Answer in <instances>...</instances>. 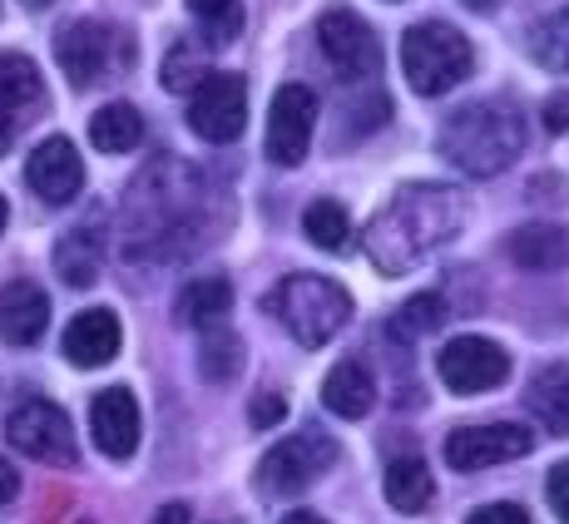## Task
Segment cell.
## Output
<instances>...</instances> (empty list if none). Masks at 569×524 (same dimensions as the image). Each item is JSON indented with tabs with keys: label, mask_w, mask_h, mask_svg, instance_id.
Here are the masks:
<instances>
[{
	"label": "cell",
	"mask_w": 569,
	"mask_h": 524,
	"mask_svg": "<svg viewBox=\"0 0 569 524\" xmlns=\"http://www.w3.org/2000/svg\"><path fill=\"white\" fill-rule=\"evenodd\" d=\"M466 223V203L456 189L441 183H407L377 209L367 223V258L377 262V272L397 278V272L416 268L421 258H431L436 248H446Z\"/></svg>",
	"instance_id": "cell-1"
},
{
	"label": "cell",
	"mask_w": 569,
	"mask_h": 524,
	"mask_svg": "<svg viewBox=\"0 0 569 524\" xmlns=\"http://www.w3.org/2000/svg\"><path fill=\"white\" fill-rule=\"evenodd\" d=\"M441 154L470 179H496L525 154V114L510 100L461 104L441 129Z\"/></svg>",
	"instance_id": "cell-2"
},
{
	"label": "cell",
	"mask_w": 569,
	"mask_h": 524,
	"mask_svg": "<svg viewBox=\"0 0 569 524\" xmlns=\"http://www.w3.org/2000/svg\"><path fill=\"white\" fill-rule=\"evenodd\" d=\"M268 312L288 326L298 346H327L347 322H352V298L342 282L317 278V272H292L268 292Z\"/></svg>",
	"instance_id": "cell-3"
},
{
	"label": "cell",
	"mask_w": 569,
	"mask_h": 524,
	"mask_svg": "<svg viewBox=\"0 0 569 524\" xmlns=\"http://www.w3.org/2000/svg\"><path fill=\"white\" fill-rule=\"evenodd\" d=\"M470 64H476V50H470V40L456 26H446V20H421V26H411L407 36H401V70H407L411 90L426 94V100L456 90L470 74Z\"/></svg>",
	"instance_id": "cell-4"
},
{
	"label": "cell",
	"mask_w": 569,
	"mask_h": 524,
	"mask_svg": "<svg viewBox=\"0 0 569 524\" xmlns=\"http://www.w3.org/2000/svg\"><path fill=\"white\" fill-rule=\"evenodd\" d=\"M54 60L70 74V84H100L109 80V70L134 60V46L119 40V30H109L104 20H70V26L54 36Z\"/></svg>",
	"instance_id": "cell-5"
},
{
	"label": "cell",
	"mask_w": 569,
	"mask_h": 524,
	"mask_svg": "<svg viewBox=\"0 0 569 524\" xmlns=\"http://www.w3.org/2000/svg\"><path fill=\"white\" fill-rule=\"evenodd\" d=\"M337 461V441L322 431H298L288 441H278L258 461V490L262 495H302L308 485L327 475V465Z\"/></svg>",
	"instance_id": "cell-6"
},
{
	"label": "cell",
	"mask_w": 569,
	"mask_h": 524,
	"mask_svg": "<svg viewBox=\"0 0 569 524\" xmlns=\"http://www.w3.org/2000/svg\"><path fill=\"white\" fill-rule=\"evenodd\" d=\"M6 441L16 445L20 455L40 465H74L80 451H74V431L70 416L60 406H50L46 396H26L16 411L6 416Z\"/></svg>",
	"instance_id": "cell-7"
},
{
	"label": "cell",
	"mask_w": 569,
	"mask_h": 524,
	"mask_svg": "<svg viewBox=\"0 0 569 524\" xmlns=\"http://www.w3.org/2000/svg\"><path fill=\"white\" fill-rule=\"evenodd\" d=\"M317 40H322L327 64H332L342 80H371V74L381 70V46L357 10L332 6L322 20H317Z\"/></svg>",
	"instance_id": "cell-8"
},
{
	"label": "cell",
	"mask_w": 569,
	"mask_h": 524,
	"mask_svg": "<svg viewBox=\"0 0 569 524\" xmlns=\"http://www.w3.org/2000/svg\"><path fill=\"white\" fill-rule=\"evenodd\" d=\"M248 124V84L238 74H208L189 94V129L208 144H233Z\"/></svg>",
	"instance_id": "cell-9"
},
{
	"label": "cell",
	"mask_w": 569,
	"mask_h": 524,
	"mask_svg": "<svg viewBox=\"0 0 569 524\" xmlns=\"http://www.w3.org/2000/svg\"><path fill=\"white\" fill-rule=\"evenodd\" d=\"M535 435L525 425H461V431L446 435V465L461 475H476V471H490V465H506V461H520L530 455Z\"/></svg>",
	"instance_id": "cell-10"
},
{
	"label": "cell",
	"mask_w": 569,
	"mask_h": 524,
	"mask_svg": "<svg viewBox=\"0 0 569 524\" xmlns=\"http://www.w3.org/2000/svg\"><path fill=\"white\" fill-rule=\"evenodd\" d=\"M436 371H441L446 391H456V396H480V391H496L500 381L510 376V356L500 352L496 342H486V336H456V342L441 346Z\"/></svg>",
	"instance_id": "cell-11"
},
{
	"label": "cell",
	"mask_w": 569,
	"mask_h": 524,
	"mask_svg": "<svg viewBox=\"0 0 569 524\" xmlns=\"http://www.w3.org/2000/svg\"><path fill=\"white\" fill-rule=\"evenodd\" d=\"M317 129V94L308 84H282L268 109V159L272 163H302Z\"/></svg>",
	"instance_id": "cell-12"
},
{
	"label": "cell",
	"mask_w": 569,
	"mask_h": 524,
	"mask_svg": "<svg viewBox=\"0 0 569 524\" xmlns=\"http://www.w3.org/2000/svg\"><path fill=\"white\" fill-rule=\"evenodd\" d=\"M26 183L50 203V209H64L74 203V193L84 189V159L74 154V144L64 134L36 144V154L26 159Z\"/></svg>",
	"instance_id": "cell-13"
},
{
	"label": "cell",
	"mask_w": 569,
	"mask_h": 524,
	"mask_svg": "<svg viewBox=\"0 0 569 524\" xmlns=\"http://www.w3.org/2000/svg\"><path fill=\"white\" fill-rule=\"evenodd\" d=\"M90 435L109 461H129L139 451V401L124 386H104L90 401Z\"/></svg>",
	"instance_id": "cell-14"
},
{
	"label": "cell",
	"mask_w": 569,
	"mask_h": 524,
	"mask_svg": "<svg viewBox=\"0 0 569 524\" xmlns=\"http://www.w3.org/2000/svg\"><path fill=\"white\" fill-rule=\"evenodd\" d=\"M50 326V298L36 282L16 278L0 288V342L10 346H36Z\"/></svg>",
	"instance_id": "cell-15"
},
{
	"label": "cell",
	"mask_w": 569,
	"mask_h": 524,
	"mask_svg": "<svg viewBox=\"0 0 569 524\" xmlns=\"http://www.w3.org/2000/svg\"><path fill=\"white\" fill-rule=\"evenodd\" d=\"M119 342H124V332H119V316L109 308H90L80 312L70 326H64V356H70L74 366H104L114 362Z\"/></svg>",
	"instance_id": "cell-16"
},
{
	"label": "cell",
	"mask_w": 569,
	"mask_h": 524,
	"mask_svg": "<svg viewBox=\"0 0 569 524\" xmlns=\"http://www.w3.org/2000/svg\"><path fill=\"white\" fill-rule=\"evenodd\" d=\"M371 401H377V386H371V371L362 362H337L332 371H327V381H322V406L332 411V416H342V421H357V416H367L371 411Z\"/></svg>",
	"instance_id": "cell-17"
},
{
	"label": "cell",
	"mask_w": 569,
	"mask_h": 524,
	"mask_svg": "<svg viewBox=\"0 0 569 524\" xmlns=\"http://www.w3.org/2000/svg\"><path fill=\"white\" fill-rule=\"evenodd\" d=\"M506 253L525 272H560L569 262V233L565 228H550V223H530L510 238Z\"/></svg>",
	"instance_id": "cell-18"
},
{
	"label": "cell",
	"mask_w": 569,
	"mask_h": 524,
	"mask_svg": "<svg viewBox=\"0 0 569 524\" xmlns=\"http://www.w3.org/2000/svg\"><path fill=\"white\" fill-rule=\"evenodd\" d=\"M100 262H104V233L90 223L70 228V233L54 243V268H60V278L70 282V288H90V282L100 278Z\"/></svg>",
	"instance_id": "cell-19"
},
{
	"label": "cell",
	"mask_w": 569,
	"mask_h": 524,
	"mask_svg": "<svg viewBox=\"0 0 569 524\" xmlns=\"http://www.w3.org/2000/svg\"><path fill=\"white\" fill-rule=\"evenodd\" d=\"M381 490H387L391 510H401V515H421V510L436 500V475H431V465H426L421 455H401V461L387 465Z\"/></svg>",
	"instance_id": "cell-20"
},
{
	"label": "cell",
	"mask_w": 569,
	"mask_h": 524,
	"mask_svg": "<svg viewBox=\"0 0 569 524\" xmlns=\"http://www.w3.org/2000/svg\"><path fill=\"white\" fill-rule=\"evenodd\" d=\"M525 406L550 435H569V366H545L525 391Z\"/></svg>",
	"instance_id": "cell-21"
},
{
	"label": "cell",
	"mask_w": 569,
	"mask_h": 524,
	"mask_svg": "<svg viewBox=\"0 0 569 524\" xmlns=\"http://www.w3.org/2000/svg\"><path fill=\"white\" fill-rule=\"evenodd\" d=\"M90 144L100 149V154H134V149L144 144V114L124 100L104 104L100 114L90 119Z\"/></svg>",
	"instance_id": "cell-22"
},
{
	"label": "cell",
	"mask_w": 569,
	"mask_h": 524,
	"mask_svg": "<svg viewBox=\"0 0 569 524\" xmlns=\"http://www.w3.org/2000/svg\"><path fill=\"white\" fill-rule=\"evenodd\" d=\"M228 308H233V288H228V278H199V282H189V288L179 292V302H173L179 322L183 326H203V332H213V326L228 316Z\"/></svg>",
	"instance_id": "cell-23"
},
{
	"label": "cell",
	"mask_w": 569,
	"mask_h": 524,
	"mask_svg": "<svg viewBox=\"0 0 569 524\" xmlns=\"http://www.w3.org/2000/svg\"><path fill=\"white\" fill-rule=\"evenodd\" d=\"M46 100V80H40L36 60L0 50V114H20Z\"/></svg>",
	"instance_id": "cell-24"
},
{
	"label": "cell",
	"mask_w": 569,
	"mask_h": 524,
	"mask_svg": "<svg viewBox=\"0 0 569 524\" xmlns=\"http://www.w3.org/2000/svg\"><path fill=\"white\" fill-rule=\"evenodd\" d=\"M189 16L203 30V40L233 46L238 30H243V0H189Z\"/></svg>",
	"instance_id": "cell-25"
},
{
	"label": "cell",
	"mask_w": 569,
	"mask_h": 524,
	"mask_svg": "<svg viewBox=\"0 0 569 524\" xmlns=\"http://www.w3.org/2000/svg\"><path fill=\"white\" fill-rule=\"evenodd\" d=\"M530 54H535V64H545V70L569 74V6L555 10V16H545L540 26H535Z\"/></svg>",
	"instance_id": "cell-26"
},
{
	"label": "cell",
	"mask_w": 569,
	"mask_h": 524,
	"mask_svg": "<svg viewBox=\"0 0 569 524\" xmlns=\"http://www.w3.org/2000/svg\"><path fill=\"white\" fill-rule=\"evenodd\" d=\"M302 233H308L312 248L342 253V248H347V233H352V223H347V209H342V203L317 199V203H308V213H302Z\"/></svg>",
	"instance_id": "cell-27"
},
{
	"label": "cell",
	"mask_w": 569,
	"mask_h": 524,
	"mask_svg": "<svg viewBox=\"0 0 569 524\" xmlns=\"http://www.w3.org/2000/svg\"><path fill=\"white\" fill-rule=\"evenodd\" d=\"M238 366H243V342H238L233 332H223V326H213L203 342V356H199V371L208 381H233Z\"/></svg>",
	"instance_id": "cell-28"
},
{
	"label": "cell",
	"mask_w": 569,
	"mask_h": 524,
	"mask_svg": "<svg viewBox=\"0 0 569 524\" xmlns=\"http://www.w3.org/2000/svg\"><path fill=\"white\" fill-rule=\"evenodd\" d=\"M446 322V302L436 298V292H421V298H411L407 308L397 312V322H391V332L407 336V342H416V336L436 332V326Z\"/></svg>",
	"instance_id": "cell-29"
},
{
	"label": "cell",
	"mask_w": 569,
	"mask_h": 524,
	"mask_svg": "<svg viewBox=\"0 0 569 524\" xmlns=\"http://www.w3.org/2000/svg\"><path fill=\"white\" fill-rule=\"evenodd\" d=\"M208 74H213V70L193 60V50H189V46H179V50L169 54V60H163V90H189V84L199 90Z\"/></svg>",
	"instance_id": "cell-30"
},
{
	"label": "cell",
	"mask_w": 569,
	"mask_h": 524,
	"mask_svg": "<svg viewBox=\"0 0 569 524\" xmlns=\"http://www.w3.org/2000/svg\"><path fill=\"white\" fill-rule=\"evenodd\" d=\"M545 495H550V510L569 524V461H560L550 471V480H545Z\"/></svg>",
	"instance_id": "cell-31"
},
{
	"label": "cell",
	"mask_w": 569,
	"mask_h": 524,
	"mask_svg": "<svg viewBox=\"0 0 569 524\" xmlns=\"http://www.w3.org/2000/svg\"><path fill=\"white\" fill-rule=\"evenodd\" d=\"M466 524H530V515L520 505H510V500H500V505H480Z\"/></svg>",
	"instance_id": "cell-32"
},
{
	"label": "cell",
	"mask_w": 569,
	"mask_h": 524,
	"mask_svg": "<svg viewBox=\"0 0 569 524\" xmlns=\"http://www.w3.org/2000/svg\"><path fill=\"white\" fill-rule=\"evenodd\" d=\"M282 416H288V401H282L278 391H262L258 406H253V425H262V431H268V425H278Z\"/></svg>",
	"instance_id": "cell-33"
},
{
	"label": "cell",
	"mask_w": 569,
	"mask_h": 524,
	"mask_svg": "<svg viewBox=\"0 0 569 524\" xmlns=\"http://www.w3.org/2000/svg\"><path fill=\"white\" fill-rule=\"evenodd\" d=\"M545 129H550V134H565L569 129V94H550V100H545Z\"/></svg>",
	"instance_id": "cell-34"
},
{
	"label": "cell",
	"mask_w": 569,
	"mask_h": 524,
	"mask_svg": "<svg viewBox=\"0 0 569 524\" xmlns=\"http://www.w3.org/2000/svg\"><path fill=\"white\" fill-rule=\"evenodd\" d=\"M16 495H20V475L10 471L6 461H0V505H10V500H16Z\"/></svg>",
	"instance_id": "cell-35"
},
{
	"label": "cell",
	"mask_w": 569,
	"mask_h": 524,
	"mask_svg": "<svg viewBox=\"0 0 569 524\" xmlns=\"http://www.w3.org/2000/svg\"><path fill=\"white\" fill-rule=\"evenodd\" d=\"M154 524H189V505H163V515Z\"/></svg>",
	"instance_id": "cell-36"
},
{
	"label": "cell",
	"mask_w": 569,
	"mask_h": 524,
	"mask_svg": "<svg viewBox=\"0 0 569 524\" xmlns=\"http://www.w3.org/2000/svg\"><path fill=\"white\" fill-rule=\"evenodd\" d=\"M10 139H16V119H10V114H0V154H6V149H10Z\"/></svg>",
	"instance_id": "cell-37"
},
{
	"label": "cell",
	"mask_w": 569,
	"mask_h": 524,
	"mask_svg": "<svg viewBox=\"0 0 569 524\" xmlns=\"http://www.w3.org/2000/svg\"><path fill=\"white\" fill-rule=\"evenodd\" d=\"M282 524H327V520H322V515H312V510H292V515L282 520Z\"/></svg>",
	"instance_id": "cell-38"
},
{
	"label": "cell",
	"mask_w": 569,
	"mask_h": 524,
	"mask_svg": "<svg viewBox=\"0 0 569 524\" xmlns=\"http://www.w3.org/2000/svg\"><path fill=\"white\" fill-rule=\"evenodd\" d=\"M6 218H10V209H6V199H0V233H6Z\"/></svg>",
	"instance_id": "cell-39"
},
{
	"label": "cell",
	"mask_w": 569,
	"mask_h": 524,
	"mask_svg": "<svg viewBox=\"0 0 569 524\" xmlns=\"http://www.w3.org/2000/svg\"><path fill=\"white\" fill-rule=\"evenodd\" d=\"M26 6H36V10H40V6H50V0H26Z\"/></svg>",
	"instance_id": "cell-40"
}]
</instances>
